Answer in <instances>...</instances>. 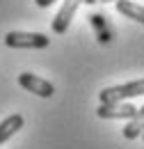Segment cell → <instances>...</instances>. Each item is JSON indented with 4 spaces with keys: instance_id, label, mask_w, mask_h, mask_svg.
Returning <instances> with one entry per match:
<instances>
[{
    "instance_id": "6da1fadb",
    "label": "cell",
    "mask_w": 144,
    "mask_h": 149,
    "mask_svg": "<svg viewBox=\"0 0 144 149\" xmlns=\"http://www.w3.org/2000/svg\"><path fill=\"white\" fill-rule=\"evenodd\" d=\"M5 44L9 48H28V51H39V48H48L51 37L41 35V32H7L5 35Z\"/></svg>"
},
{
    "instance_id": "7a4b0ae2",
    "label": "cell",
    "mask_w": 144,
    "mask_h": 149,
    "mask_svg": "<svg viewBox=\"0 0 144 149\" xmlns=\"http://www.w3.org/2000/svg\"><path fill=\"white\" fill-rule=\"evenodd\" d=\"M144 94V78L140 80H130L124 85H114V87H105L101 90V103H114V101H126L133 96H142Z\"/></svg>"
},
{
    "instance_id": "3957f363",
    "label": "cell",
    "mask_w": 144,
    "mask_h": 149,
    "mask_svg": "<svg viewBox=\"0 0 144 149\" xmlns=\"http://www.w3.org/2000/svg\"><path fill=\"white\" fill-rule=\"evenodd\" d=\"M18 85H21L23 90H28V92L41 96V99H48V96L55 94L53 83H48V80H44V78H39V76H35V74H21L18 76Z\"/></svg>"
},
{
    "instance_id": "277c9868",
    "label": "cell",
    "mask_w": 144,
    "mask_h": 149,
    "mask_svg": "<svg viewBox=\"0 0 144 149\" xmlns=\"http://www.w3.org/2000/svg\"><path fill=\"white\" fill-rule=\"evenodd\" d=\"M82 0H64V5L60 7V12L55 14L53 23H51V28H53L55 35H64L66 30H69V25H71V19L75 16V12H78V5H80Z\"/></svg>"
},
{
    "instance_id": "5b68a950",
    "label": "cell",
    "mask_w": 144,
    "mask_h": 149,
    "mask_svg": "<svg viewBox=\"0 0 144 149\" xmlns=\"http://www.w3.org/2000/svg\"><path fill=\"white\" fill-rule=\"evenodd\" d=\"M137 112L135 106H130L126 101H114V103H101L96 115L101 119H130Z\"/></svg>"
},
{
    "instance_id": "8992f818",
    "label": "cell",
    "mask_w": 144,
    "mask_h": 149,
    "mask_svg": "<svg viewBox=\"0 0 144 149\" xmlns=\"http://www.w3.org/2000/svg\"><path fill=\"white\" fill-rule=\"evenodd\" d=\"M23 124H25V119H23V115H9V117H5L2 122H0V145H5L12 135H16L18 131L23 129Z\"/></svg>"
},
{
    "instance_id": "52a82bcc",
    "label": "cell",
    "mask_w": 144,
    "mask_h": 149,
    "mask_svg": "<svg viewBox=\"0 0 144 149\" xmlns=\"http://www.w3.org/2000/svg\"><path fill=\"white\" fill-rule=\"evenodd\" d=\"M89 23H91V28H94V32H96L98 44H110L112 41V28H110V23L105 21L103 14H91Z\"/></svg>"
},
{
    "instance_id": "ba28073f",
    "label": "cell",
    "mask_w": 144,
    "mask_h": 149,
    "mask_svg": "<svg viewBox=\"0 0 144 149\" xmlns=\"http://www.w3.org/2000/svg\"><path fill=\"white\" fill-rule=\"evenodd\" d=\"M144 133V106L137 108V112L128 119V124L124 126V138L126 140H137Z\"/></svg>"
},
{
    "instance_id": "9c48e42d",
    "label": "cell",
    "mask_w": 144,
    "mask_h": 149,
    "mask_svg": "<svg viewBox=\"0 0 144 149\" xmlns=\"http://www.w3.org/2000/svg\"><path fill=\"white\" fill-rule=\"evenodd\" d=\"M117 12L124 14L126 19H133L137 23H144V7L130 0H117Z\"/></svg>"
},
{
    "instance_id": "30bf717a",
    "label": "cell",
    "mask_w": 144,
    "mask_h": 149,
    "mask_svg": "<svg viewBox=\"0 0 144 149\" xmlns=\"http://www.w3.org/2000/svg\"><path fill=\"white\" fill-rule=\"evenodd\" d=\"M37 5H39V7H51V5H53L55 0H35Z\"/></svg>"
},
{
    "instance_id": "8fae6325",
    "label": "cell",
    "mask_w": 144,
    "mask_h": 149,
    "mask_svg": "<svg viewBox=\"0 0 144 149\" xmlns=\"http://www.w3.org/2000/svg\"><path fill=\"white\" fill-rule=\"evenodd\" d=\"M82 2H87V5H94V2H96V0H82Z\"/></svg>"
},
{
    "instance_id": "7c38bea8",
    "label": "cell",
    "mask_w": 144,
    "mask_h": 149,
    "mask_svg": "<svg viewBox=\"0 0 144 149\" xmlns=\"http://www.w3.org/2000/svg\"><path fill=\"white\" fill-rule=\"evenodd\" d=\"M96 2H112V0H96ZM114 2H117V0H114Z\"/></svg>"
},
{
    "instance_id": "4fadbf2b",
    "label": "cell",
    "mask_w": 144,
    "mask_h": 149,
    "mask_svg": "<svg viewBox=\"0 0 144 149\" xmlns=\"http://www.w3.org/2000/svg\"><path fill=\"white\" fill-rule=\"evenodd\" d=\"M142 135H144V133H142Z\"/></svg>"
}]
</instances>
